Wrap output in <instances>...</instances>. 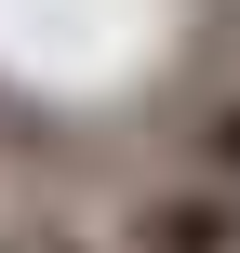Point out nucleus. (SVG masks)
Listing matches in <instances>:
<instances>
[{"mask_svg": "<svg viewBox=\"0 0 240 253\" xmlns=\"http://www.w3.org/2000/svg\"><path fill=\"white\" fill-rule=\"evenodd\" d=\"M187 173H200V187H240V93H227V107H200V133H187Z\"/></svg>", "mask_w": 240, "mask_h": 253, "instance_id": "f03ea898", "label": "nucleus"}, {"mask_svg": "<svg viewBox=\"0 0 240 253\" xmlns=\"http://www.w3.org/2000/svg\"><path fill=\"white\" fill-rule=\"evenodd\" d=\"M134 253H240V187H160L147 213H134Z\"/></svg>", "mask_w": 240, "mask_h": 253, "instance_id": "f257e3e1", "label": "nucleus"}]
</instances>
